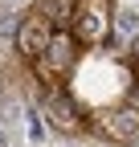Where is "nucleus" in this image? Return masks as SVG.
<instances>
[{
    "mask_svg": "<svg viewBox=\"0 0 139 147\" xmlns=\"http://www.w3.org/2000/svg\"><path fill=\"white\" fill-rule=\"evenodd\" d=\"M70 33L78 37V45H102L111 33V4L107 0H82L74 8V25Z\"/></svg>",
    "mask_w": 139,
    "mask_h": 147,
    "instance_id": "f257e3e1",
    "label": "nucleus"
},
{
    "mask_svg": "<svg viewBox=\"0 0 139 147\" xmlns=\"http://www.w3.org/2000/svg\"><path fill=\"white\" fill-rule=\"evenodd\" d=\"M74 57H78V37L65 33V29H57L53 41H49V49L41 53L37 61H33V65H37V78H45V82L57 86V78H65V74H70Z\"/></svg>",
    "mask_w": 139,
    "mask_h": 147,
    "instance_id": "f03ea898",
    "label": "nucleus"
},
{
    "mask_svg": "<svg viewBox=\"0 0 139 147\" xmlns=\"http://www.w3.org/2000/svg\"><path fill=\"white\" fill-rule=\"evenodd\" d=\"M53 33H57V29L49 25V16H41V12H33L29 21H25L21 29H16V49H21L25 57H33V61H37L41 53L49 49V41H53Z\"/></svg>",
    "mask_w": 139,
    "mask_h": 147,
    "instance_id": "7ed1b4c3",
    "label": "nucleus"
},
{
    "mask_svg": "<svg viewBox=\"0 0 139 147\" xmlns=\"http://www.w3.org/2000/svg\"><path fill=\"white\" fill-rule=\"evenodd\" d=\"M49 127L61 131V135H78L82 127H86V119L78 115L74 98H70L61 86H49Z\"/></svg>",
    "mask_w": 139,
    "mask_h": 147,
    "instance_id": "20e7f679",
    "label": "nucleus"
},
{
    "mask_svg": "<svg viewBox=\"0 0 139 147\" xmlns=\"http://www.w3.org/2000/svg\"><path fill=\"white\" fill-rule=\"evenodd\" d=\"M98 131L111 143H139V110L135 106L107 110V115H98Z\"/></svg>",
    "mask_w": 139,
    "mask_h": 147,
    "instance_id": "39448f33",
    "label": "nucleus"
},
{
    "mask_svg": "<svg viewBox=\"0 0 139 147\" xmlns=\"http://www.w3.org/2000/svg\"><path fill=\"white\" fill-rule=\"evenodd\" d=\"M131 65H135V74H139V37L131 41Z\"/></svg>",
    "mask_w": 139,
    "mask_h": 147,
    "instance_id": "423d86ee",
    "label": "nucleus"
},
{
    "mask_svg": "<svg viewBox=\"0 0 139 147\" xmlns=\"http://www.w3.org/2000/svg\"><path fill=\"white\" fill-rule=\"evenodd\" d=\"M0 147H4V135H0Z\"/></svg>",
    "mask_w": 139,
    "mask_h": 147,
    "instance_id": "0eeeda50",
    "label": "nucleus"
}]
</instances>
